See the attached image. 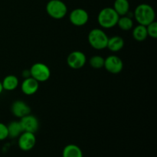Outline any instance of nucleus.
Segmentation results:
<instances>
[{
	"mask_svg": "<svg viewBox=\"0 0 157 157\" xmlns=\"http://www.w3.org/2000/svg\"><path fill=\"white\" fill-rule=\"evenodd\" d=\"M134 17L140 25H148L155 21V11L151 6L148 4H140L135 9Z\"/></svg>",
	"mask_w": 157,
	"mask_h": 157,
	"instance_id": "1",
	"label": "nucleus"
},
{
	"mask_svg": "<svg viewBox=\"0 0 157 157\" xmlns=\"http://www.w3.org/2000/svg\"><path fill=\"white\" fill-rule=\"evenodd\" d=\"M120 16L113 8L107 7L100 11L98 21L100 26L104 29H111L117 24Z\"/></svg>",
	"mask_w": 157,
	"mask_h": 157,
	"instance_id": "2",
	"label": "nucleus"
},
{
	"mask_svg": "<svg viewBox=\"0 0 157 157\" xmlns=\"http://www.w3.org/2000/svg\"><path fill=\"white\" fill-rule=\"evenodd\" d=\"M108 36L104 30L101 29H93L88 34L87 40L93 48L103 50L107 48Z\"/></svg>",
	"mask_w": 157,
	"mask_h": 157,
	"instance_id": "3",
	"label": "nucleus"
},
{
	"mask_svg": "<svg viewBox=\"0 0 157 157\" xmlns=\"http://www.w3.org/2000/svg\"><path fill=\"white\" fill-rule=\"evenodd\" d=\"M46 12L54 19H61L67 15V7L61 0H50L46 5Z\"/></svg>",
	"mask_w": 157,
	"mask_h": 157,
	"instance_id": "4",
	"label": "nucleus"
},
{
	"mask_svg": "<svg viewBox=\"0 0 157 157\" xmlns=\"http://www.w3.org/2000/svg\"><path fill=\"white\" fill-rule=\"evenodd\" d=\"M29 71L31 77L38 82H45L51 77L50 68L44 63H35L29 69Z\"/></svg>",
	"mask_w": 157,
	"mask_h": 157,
	"instance_id": "5",
	"label": "nucleus"
},
{
	"mask_svg": "<svg viewBox=\"0 0 157 157\" xmlns=\"http://www.w3.org/2000/svg\"><path fill=\"white\" fill-rule=\"evenodd\" d=\"M104 67L109 73L117 75L122 71L124 62L122 59L117 55H110L107 58H104Z\"/></svg>",
	"mask_w": 157,
	"mask_h": 157,
	"instance_id": "6",
	"label": "nucleus"
},
{
	"mask_svg": "<svg viewBox=\"0 0 157 157\" xmlns=\"http://www.w3.org/2000/svg\"><path fill=\"white\" fill-rule=\"evenodd\" d=\"M87 57L81 51H74L71 52L67 58V65L72 69H81L85 65Z\"/></svg>",
	"mask_w": 157,
	"mask_h": 157,
	"instance_id": "7",
	"label": "nucleus"
},
{
	"mask_svg": "<svg viewBox=\"0 0 157 157\" xmlns=\"http://www.w3.org/2000/svg\"><path fill=\"white\" fill-rule=\"evenodd\" d=\"M18 138V146L22 151L32 150L36 144L35 133L24 131Z\"/></svg>",
	"mask_w": 157,
	"mask_h": 157,
	"instance_id": "8",
	"label": "nucleus"
},
{
	"mask_svg": "<svg viewBox=\"0 0 157 157\" xmlns=\"http://www.w3.org/2000/svg\"><path fill=\"white\" fill-rule=\"evenodd\" d=\"M71 23L75 26H83L87 23L89 20V15L84 9L78 8L71 11L69 15Z\"/></svg>",
	"mask_w": 157,
	"mask_h": 157,
	"instance_id": "9",
	"label": "nucleus"
},
{
	"mask_svg": "<svg viewBox=\"0 0 157 157\" xmlns=\"http://www.w3.org/2000/svg\"><path fill=\"white\" fill-rule=\"evenodd\" d=\"M20 123L22 127L23 131L35 133L39 128V121L36 117L31 113L20 118Z\"/></svg>",
	"mask_w": 157,
	"mask_h": 157,
	"instance_id": "10",
	"label": "nucleus"
},
{
	"mask_svg": "<svg viewBox=\"0 0 157 157\" xmlns=\"http://www.w3.org/2000/svg\"><path fill=\"white\" fill-rule=\"evenodd\" d=\"M11 112L15 117L21 118L31 113V108L25 101L18 100L12 104Z\"/></svg>",
	"mask_w": 157,
	"mask_h": 157,
	"instance_id": "11",
	"label": "nucleus"
},
{
	"mask_svg": "<svg viewBox=\"0 0 157 157\" xmlns=\"http://www.w3.org/2000/svg\"><path fill=\"white\" fill-rule=\"evenodd\" d=\"M39 88V82L32 77L24 78L21 84V89L25 95H33Z\"/></svg>",
	"mask_w": 157,
	"mask_h": 157,
	"instance_id": "12",
	"label": "nucleus"
},
{
	"mask_svg": "<svg viewBox=\"0 0 157 157\" xmlns=\"http://www.w3.org/2000/svg\"><path fill=\"white\" fill-rule=\"evenodd\" d=\"M62 157H84V154L78 145L68 144L63 149Z\"/></svg>",
	"mask_w": 157,
	"mask_h": 157,
	"instance_id": "13",
	"label": "nucleus"
},
{
	"mask_svg": "<svg viewBox=\"0 0 157 157\" xmlns=\"http://www.w3.org/2000/svg\"><path fill=\"white\" fill-rule=\"evenodd\" d=\"M124 46V40L123 38L115 35L108 38L107 48L113 52H117L121 51Z\"/></svg>",
	"mask_w": 157,
	"mask_h": 157,
	"instance_id": "14",
	"label": "nucleus"
},
{
	"mask_svg": "<svg viewBox=\"0 0 157 157\" xmlns=\"http://www.w3.org/2000/svg\"><path fill=\"white\" fill-rule=\"evenodd\" d=\"M2 84L3 90L11 91L18 87V84H19V81L16 76L13 75H9L5 77L3 81H2Z\"/></svg>",
	"mask_w": 157,
	"mask_h": 157,
	"instance_id": "15",
	"label": "nucleus"
},
{
	"mask_svg": "<svg viewBox=\"0 0 157 157\" xmlns=\"http://www.w3.org/2000/svg\"><path fill=\"white\" fill-rule=\"evenodd\" d=\"M8 132H9V137L12 139L18 137L23 133V129L21 125L20 121H13L7 126Z\"/></svg>",
	"mask_w": 157,
	"mask_h": 157,
	"instance_id": "16",
	"label": "nucleus"
},
{
	"mask_svg": "<svg viewBox=\"0 0 157 157\" xmlns=\"http://www.w3.org/2000/svg\"><path fill=\"white\" fill-rule=\"evenodd\" d=\"M113 8L119 16H124L129 12L130 3L128 0H115Z\"/></svg>",
	"mask_w": 157,
	"mask_h": 157,
	"instance_id": "17",
	"label": "nucleus"
},
{
	"mask_svg": "<svg viewBox=\"0 0 157 157\" xmlns=\"http://www.w3.org/2000/svg\"><path fill=\"white\" fill-rule=\"evenodd\" d=\"M133 38L137 41H144L148 37L147 34V26L143 25H138L137 26L133 29Z\"/></svg>",
	"mask_w": 157,
	"mask_h": 157,
	"instance_id": "18",
	"label": "nucleus"
},
{
	"mask_svg": "<svg viewBox=\"0 0 157 157\" xmlns=\"http://www.w3.org/2000/svg\"><path fill=\"white\" fill-rule=\"evenodd\" d=\"M117 25L123 31H130L133 27V21L130 16L124 15L120 17Z\"/></svg>",
	"mask_w": 157,
	"mask_h": 157,
	"instance_id": "19",
	"label": "nucleus"
},
{
	"mask_svg": "<svg viewBox=\"0 0 157 157\" xmlns=\"http://www.w3.org/2000/svg\"><path fill=\"white\" fill-rule=\"evenodd\" d=\"M90 65L94 69L102 68L104 65V58L100 55H94L90 58Z\"/></svg>",
	"mask_w": 157,
	"mask_h": 157,
	"instance_id": "20",
	"label": "nucleus"
},
{
	"mask_svg": "<svg viewBox=\"0 0 157 157\" xmlns=\"http://www.w3.org/2000/svg\"><path fill=\"white\" fill-rule=\"evenodd\" d=\"M147 30L148 36L151 37L153 38H157V22L156 21H153L148 25H147Z\"/></svg>",
	"mask_w": 157,
	"mask_h": 157,
	"instance_id": "21",
	"label": "nucleus"
},
{
	"mask_svg": "<svg viewBox=\"0 0 157 157\" xmlns=\"http://www.w3.org/2000/svg\"><path fill=\"white\" fill-rule=\"evenodd\" d=\"M9 137V132H8L7 125L0 123V141L7 139Z\"/></svg>",
	"mask_w": 157,
	"mask_h": 157,
	"instance_id": "22",
	"label": "nucleus"
},
{
	"mask_svg": "<svg viewBox=\"0 0 157 157\" xmlns=\"http://www.w3.org/2000/svg\"><path fill=\"white\" fill-rule=\"evenodd\" d=\"M22 76L24 78H29V77H31L29 70H25L24 71L22 72Z\"/></svg>",
	"mask_w": 157,
	"mask_h": 157,
	"instance_id": "23",
	"label": "nucleus"
},
{
	"mask_svg": "<svg viewBox=\"0 0 157 157\" xmlns=\"http://www.w3.org/2000/svg\"><path fill=\"white\" fill-rule=\"evenodd\" d=\"M3 91V87L2 84V81H0V94H2V92Z\"/></svg>",
	"mask_w": 157,
	"mask_h": 157,
	"instance_id": "24",
	"label": "nucleus"
}]
</instances>
